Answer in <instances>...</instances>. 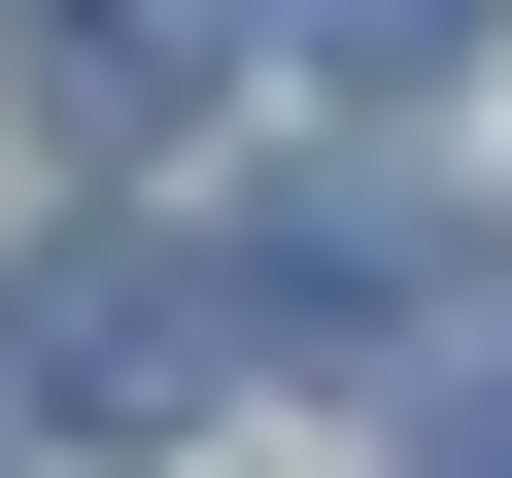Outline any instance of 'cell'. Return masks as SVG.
<instances>
[{
  "label": "cell",
  "instance_id": "obj_3",
  "mask_svg": "<svg viewBox=\"0 0 512 478\" xmlns=\"http://www.w3.org/2000/svg\"><path fill=\"white\" fill-rule=\"evenodd\" d=\"M274 35H308V69H376V103H444V69L512 35V0H274Z\"/></svg>",
  "mask_w": 512,
  "mask_h": 478
},
{
  "label": "cell",
  "instance_id": "obj_1",
  "mask_svg": "<svg viewBox=\"0 0 512 478\" xmlns=\"http://www.w3.org/2000/svg\"><path fill=\"white\" fill-rule=\"evenodd\" d=\"M0 342H35V444H205L274 308H239L205 239H35V274H0Z\"/></svg>",
  "mask_w": 512,
  "mask_h": 478
},
{
  "label": "cell",
  "instance_id": "obj_2",
  "mask_svg": "<svg viewBox=\"0 0 512 478\" xmlns=\"http://www.w3.org/2000/svg\"><path fill=\"white\" fill-rule=\"evenodd\" d=\"M0 35H35V103H69V137H205L239 69H274V0H0Z\"/></svg>",
  "mask_w": 512,
  "mask_h": 478
},
{
  "label": "cell",
  "instance_id": "obj_4",
  "mask_svg": "<svg viewBox=\"0 0 512 478\" xmlns=\"http://www.w3.org/2000/svg\"><path fill=\"white\" fill-rule=\"evenodd\" d=\"M410 478H512V342H478V376H444V410H410Z\"/></svg>",
  "mask_w": 512,
  "mask_h": 478
}]
</instances>
